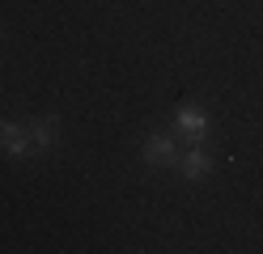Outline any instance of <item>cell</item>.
Masks as SVG:
<instances>
[{
	"label": "cell",
	"mask_w": 263,
	"mask_h": 254,
	"mask_svg": "<svg viewBox=\"0 0 263 254\" xmlns=\"http://www.w3.org/2000/svg\"><path fill=\"white\" fill-rule=\"evenodd\" d=\"M55 135H60L55 119H39V123L30 127V152H47V148L55 144Z\"/></svg>",
	"instance_id": "obj_5"
},
{
	"label": "cell",
	"mask_w": 263,
	"mask_h": 254,
	"mask_svg": "<svg viewBox=\"0 0 263 254\" xmlns=\"http://www.w3.org/2000/svg\"><path fill=\"white\" fill-rule=\"evenodd\" d=\"M0 152L9 157H30V127H17V123H0Z\"/></svg>",
	"instance_id": "obj_1"
},
{
	"label": "cell",
	"mask_w": 263,
	"mask_h": 254,
	"mask_svg": "<svg viewBox=\"0 0 263 254\" xmlns=\"http://www.w3.org/2000/svg\"><path fill=\"white\" fill-rule=\"evenodd\" d=\"M178 169H183V178H191V182H200V178H208L212 174V157L204 152V144H195L183 161H178Z\"/></svg>",
	"instance_id": "obj_3"
},
{
	"label": "cell",
	"mask_w": 263,
	"mask_h": 254,
	"mask_svg": "<svg viewBox=\"0 0 263 254\" xmlns=\"http://www.w3.org/2000/svg\"><path fill=\"white\" fill-rule=\"evenodd\" d=\"M144 161H149V165L174 161V140H170V131H153L149 140H144Z\"/></svg>",
	"instance_id": "obj_4"
},
{
	"label": "cell",
	"mask_w": 263,
	"mask_h": 254,
	"mask_svg": "<svg viewBox=\"0 0 263 254\" xmlns=\"http://www.w3.org/2000/svg\"><path fill=\"white\" fill-rule=\"evenodd\" d=\"M174 123L187 131L191 144H200L204 135H208V114H204L200 106H178V110H174Z\"/></svg>",
	"instance_id": "obj_2"
}]
</instances>
